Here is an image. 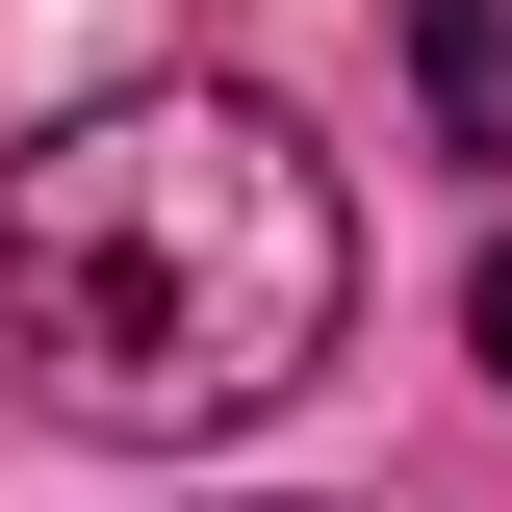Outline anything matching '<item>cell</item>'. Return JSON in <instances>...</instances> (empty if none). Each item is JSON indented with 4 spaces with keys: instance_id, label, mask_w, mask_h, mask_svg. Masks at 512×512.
<instances>
[{
    "instance_id": "cell-1",
    "label": "cell",
    "mask_w": 512,
    "mask_h": 512,
    "mask_svg": "<svg viewBox=\"0 0 512 512\" xmlns=\"http://www.w3.org/2000/svg\"><path fill=\"white\" fill-rule=\"evenodd\" d=\"M359 308V205L256 77H128V103L0 154V333L103 436H256Z\"/></svg>"
},
{
    "instance_id": "cell-2",
    "label": "cell",
    "mask_w": 512,
    "mask_h": 512,
    "mask_svg": "<svg viewBox=\"0 0 512 512\" xmlns=\"http://www.w3.org/2000/svg\"><path fill=\"white\" fill-rule=\"evenodd\" d=\"M410 77H436V154H512V0H410Z\"/></svg>"
},
{
    "instance_id": "cell-3",
    "label": "cell",
    "mask_w": 512,
    "mask_h": 512,
    "mask_svg": "<svg viewBox=\"0 0 512 512\" xmlns=\"http://www.w3.org/2000/svg\"><path fill=\"white\" fill-rule=\"evenodd\" d=\"M487 384H512V256H487Z\"/></svg>"
}]
</instances>
